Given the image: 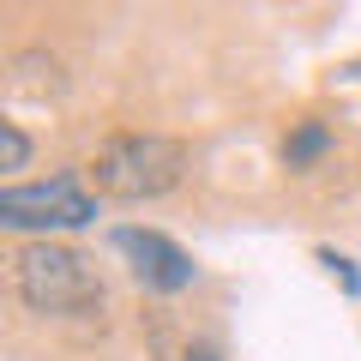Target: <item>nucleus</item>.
<instances>
[{
    "instance_id": "f257e3e1",
    "label": "nucleus",
    "mask_w": 361,
    "mask_h": 361,
    "mask_svg": "<svg viewBox=\"0 0 361 361\" xmlns=\"http://www.w3.org/2000/svg\"><path fill=\"white\" fill-rule=\"evenodd\" d=\"M180 175H187V145L163 139V133H115L90 163L97 193L121 199V205H145V199L175 193Z\"/></svg>"
},
{
    "instance_id": "f03ea898",
    "label": "nucleus",
    "mask_w": 361,
    "mask_h": 361,
    "mask_svg": "<svg viewBox=\"0 0 361 361\" xmlns=\"http://www.w3.org/2000/svg\"><path fill=\"white\" fill-rule=\"evenodd\" d=\"M13 283H18V301L42 319H66V313H90L103 307V277L78 247H61V241H30L13 253Z\"/></svg>"
},
{
    "instance_id": "7ed1b4c3",
    "label": "nucleus",
    "mask_w": 361,
    "mask_h": 361,
    "mask_svg": "<svg viewBox=\"0 0 361 361\" xmlns=\"http://www.w3.org/2000/svg\"><path fill=\"white\" fill-rule=\"evenodd\" d=\"M85 223H97V199H90L73 175L30 180V187H6V193H0V229L42 235V241H49L54 229H85Z\"/></svg>"
},
{
    "instance_id": "20e7f679",
    "label": "nucleus",
    "mask_w": 361,
    "mask_h": 361,
    "mask_svg": "<svg viewBox=\"0 0 361 361\" xmlns=\"http://www.w3.org/2000/svg\"><path fill=\"white\" fill-rule=\"evenodd\" d=\"M115 247L133 259V277H139L151 295H180V289L199 277V265L157 229H115Z\"/></svg>"
},
{
    "instance_id": "39448f33",
    "label": "nucleus",
    "mask_w": 361,
    "mask_h": 361,
    "mask_svg": "<svg viewBox=\"0 0 361 361\" xmlns=\"http://www.w3.org/2000/svg\"><path fill=\"white\" fill-rule=\"evenodd\" d=\"M325 151H331V133H325L319 121H301V127L283 139V163H289V169H307V163H319Z\"/></svg>"
},
{
    "instance_id": "423d86ee",
    "label": "nucleus",
    "mask_w": 361,
    "mask_h": 361,
    "mask_svg": "<svg viewBox=\"0 0 361 361\" xmlns=\"http://www.w3.org/2000/svg\"><path fill=\"white\" fill-rule=\"evenodd\" d=\"M0 151H6V169H25L30 163V139L18 121H0Z\"/></svg>"
},
{
    "instance_id": "0eeeda50",
    "label": "nucleus",
    "mask_w": 361,
    "mask_h": 361,
    "mask_svg": "<svg viewBox=\"0 0 361 361\" xmlns=\"http://www.w3.org/2000/svg\"><path fill=\"white\" fill-rule=\"evenodd\" d=\"M319 265L331 271L337 283H343V295H361V271H355V259H343V253H331V247H319Z\"/></svg>"
},
{
    "instance_id": "6e6552de",
    "label": "nucleus",
    "mask_w": 361,
    "mask_h": 361,
    "mask_svg": "<svg viewBox=\"0 0 361 361\" xmlns=\"http://www.w3.org/2000/svg\"><path fill=\"white\" fill-rule=\"evenodd\" d=\"M180 361H223V355H217V349H211V343H193V349H187V355H180Z\"/></svg>"
},
{
    "instance_id": "1a4fd4ad",
    "label": "nucleus",
    "mask_w": 361,
    "mask_h": 361,
    "mask_svg": "<svg viewBox=\"0 0 361 361\" xmlns=\"http://www.w3.org/2000/svg\"><path fill=\"white\" fill-rule=\"evenodd\" d=\"M343 78H361V61H349V66H343Z\"/></svg>"
}]
</instances>
